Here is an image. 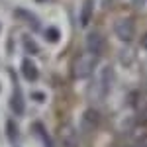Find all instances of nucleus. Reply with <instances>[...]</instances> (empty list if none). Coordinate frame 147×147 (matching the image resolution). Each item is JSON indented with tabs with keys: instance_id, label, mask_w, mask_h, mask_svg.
<instances>
[{
	"instance_id": "obj_1",
	"label": "nucleus",
	"mask_w": 147,
	"mask_h": 147,
	"mask_svg": "<svg viewBox=\"0 0 147 147\" xmlns=\"http://www.w3.org/2000/svg\"><path fill=\"white\" fill-rule=\"evenodd\" d=\"M92 71H94V55L90 57H79L73 65V75L77 79H84V77H90Z\"/></svg>"
},
{
	"instance_id": "obj_2",
	"label": "nucleus",
	"mask_w": 147,
	"mask_h": 147,
	"mask_svg": "<svg viewBox=\"0 0 147 147\" xmlns=\"http://www.w3.org/2000/svg\"><path fill=\"white\" fill-rule=\"evenodd\" d=\"M102 47H104V39H102V35L98 32H90V34L86 35V51L90 53V55H100Z\"/></svg>"
},
{
	"instance_id": "obj_3",
	"label": "nucleus",
	"mask_w": 147,
	"mask_h": 147,
	"mask_svg": "<svg viewBox=\"0 0 147 147\" xmlns=\"http://www.w3.org/2000/svg\"><path fill=\"white\" fill-rule=\"evenodd\" d=\"M116 35L122 39V41H131L134 39V22L131 20H122V22L116 24Z\"/></svg>"
},
{
	"instance_id": "obj_4",
	"label": "nucleus",
	"mask_w": 147,
	"mask_h": 147,
	"mask_svg": "<svg viewBox=\"0 0 147 147\" xmlns=\"http://www.w3.org/2000/svg\"><path fill=\"white\" fill-rule=\"evenodd\" d=\"M112 67H104L102 69V75H100V92L102 94H108L110 90V84H112Z\"/></svg>"
},
{
	"instance_id": "obj_5",
	"label": "nucleus",
	"mask_w": 147,
	"mask_h": 147,
	"mask_svg": "<svg viewBox=\"0 0 147 147\" xmlns=\"http://www.w3.org/2000/svg\"><path fill=\"white\" fill-rule=\"evenodd\" d=\"M22 73H24V77H26L28 80L37 79V69H35V65L30 61V59H24L22 61Z\"/></svg>"
},
{
	"instance_id": "obj_6",
	"label": "nucleus",
	"mask_w": 147,
	"mask_h": 147,
	"mask_svg": "<svg viewBox=\"0 0 147 147\" xmlns=\"http://www.w3.org/2000/svg\"><path fill=\"white\" fill-rule=\"evenodd\" d=\"M61 139H63V143L67 147H75V129L71 127V125H63L61 127Z\"/></svg>"
},
{
	"instance_id": "obj_7",
	"label": "nucleus",
	"mask_w": 147,
	"mask_h": 147,
	"mask_svg": "<svg viewBox=\"0 0 147 147\" xmlns=\"http://www.w3.org/2000/svg\"><path fill=\"white\" fill-rule=\"evenodd\" d=\"M92 6H94V2H92V0H86V2L82 4V12H80V26H82V28H86L88 22H90Z\"/></svg>"
},
{
	"instance_id": "obj_8",
	"label": "nucleus",
	"mask_w": 147,
	"mask_h": 147,
	"mask_svg": "<svg viewBox=\"0 0 147 147\" xmlns=\"http://www.w3.org/2000/svg\"><path fill=\"white\" fill-rule=\"evenodd\" d=\"M10 104H12V110H14L16 114H24V100H22V94H20L18 90L12 94Z\"/></svg>"
},
{
	"instance_id": "obj_9",
	"label": "nucleus",
	"mask_w": 147,
	"mask_h": 147,
	"mask_svg": "<svg viewBox=\"0 0 147 147\" xmlns=\"http://www.w3.org/2000/svg\"><path fill=\"white\" fill-rule=\"evenodd\" d=\"M18 16H20L22 20H26L28 24H32V26H34V30H39V24H37V20H35V18H34V16H32L28 10H18Z\"/></svg>"
},
{
	"instance_id": "obj_10",
	"label": "nucleus",
	"mask_w": 147,
	"mask_h": 147,
	"mask_svg": "<svg viewBox=\"0 0 147 147\" xmlns=\"http://www.w3.org/2000/svg\"><path fill=\"white\" fill-rule=\"evenodd\" d=\"M90 125V127H94V125L98 124V114L94 112V110H88V112L84 114V125Z\"/></svg>"
},
{
	"instance_id": "obj_11",
	"label": "nucleus",
	"mask_w": 147,
	"mask_h": 147,
	"mask_svg": "<svg viewBox=\"0 0 147 147\" xmlns=\"http://www.w3.org/2000/svg\"><path fill=\"white\" fill-rule=\"evenodd\" d=\"M45 37H47V41L55 43V41H59L61 34H59V30H57V28H47V30H45Z\"/></svg>"
},
{
	"instance_id": "obj_12",
	"label": "nucleus",
	"mask_w": 147,
	"mask_h": 147,
	"mask_svg": "<svg viewBox=\"0 0 147 147\" xmlns=\"http://www.w3.org/2000/svg\"><path fill=\"white\" fill-rule=\"evenodd\" d=\"M6 134H8L10 139H16L18 137V127H16V124L12 120H8V124H6Z\"/></svg>"
},
{
	"instance_id": "obj_13",
	"label": "nucleus",
	"mask_w": 147,
	"mask_h": 147,
	"mask_svg": "<svg viewBox=\"0 0 147 147\" xmlns=\"http://www.w3.org/2000/svg\"><path fill=\"white\" fill-rule=\"evenodd\" d=\"M26 47H28V51H30V53H35V51H37V47L34 45V41H32L30 37H26Z\"/></svg>"
},
{
	"instance_id": "obj_14",
	"label": "nucleus",
	"mask_w": 147,
	"mask_h": 147,
	"mask_svg": "<svg viewBox=\"0 0 147 147\" xmlns=\"http://www.w3.org/2000/svg\"><path fill=\"white\" fill-rule=\"evenodd\" d=\"M32 98H34V100L43 102V100H45V94H43V92H32Z\"/></svg>"
},
{
	"instance_id": "obj_15",
	"label": "nucleus",
	"mask_w": 147,
	"mask_h": 147,
	"mask_svg": "<svg viewBox=\"0 0 147 147\" xmlns=\"http://www.w3.org/2000/svg\"><path fill=\"white\" fill-rule=\"evenodd\" d=\"M141 43H143V49H147V34L143 35V39H141Z\"/></svg>"
},
{
	"instance_id": "obj_16",
	"label": "nucleus",
	"mask_w": 147,
	"mask_h": 147,
	"mask_svg": "<svg viewBox=\"0 0 147 147\" xmlns=\"http://www.w3.org/2000/svg\"><path fill=\"white\" fill-rule=\"evenodd\" d=\"M37 2H43V0H37Z\"/></svg>"
}]
</instances>
